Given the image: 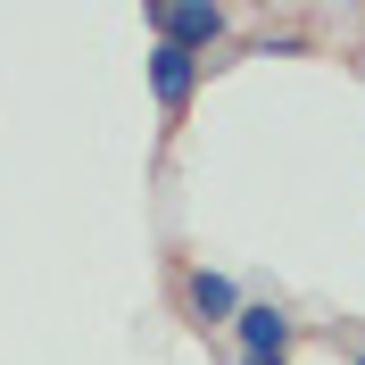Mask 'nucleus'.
I'll return each mask as SVG.
<instances>
[{
	"label": "nucleus",
	"mask_w": 365,
	"mask_h": 365,
	"mask_svg": "<svg viewBox=\"0 0 365 365\" xmlns=\"http://www.w3.org/2000/svg\"><path fill=\"white\" fill-rule=\"evenodd\" d=\"M241 365H282V357H241Z\"/></svg>",
	"instance_id": "39448f33"
},
{
	"label": "nucleus",
	"mask_w": 365,
	"mask_h": 365,
	"mask_svg": "<svg viewBox=\"0 0 365 365\" xmlns=\"http://www.w3.org/2000/svg\"><path fill=\"white\" fill-rule=\"evenodd\" d=\"M191 316H200V324H232V316H241V291H232V274H191Z\"/></svg>",
	"instance_id": "20e7f679"
},
{
	"label": "nucleus",
	"mask_w": 365,
	"mask_h": 365,
	"mask_svg": "<svg viewBox=\"0 0 365 365\" xmlns=\"http://www.w3.org/2000/svg\"><path fill=\"white\" fill-rule=\"evenodd\" d=\"M232 332H241V357H282V349H291V316L266 307V299H241Z\"/></svg>",
	"instance_id": "7ed1b4c3"
},
{
	"label": "nucleus",
	"mask_w": 365,
	"mask_h": 365,
	"mask_svg": "<svg viewBox=\"0 0 365 365\" xmlns=\"http://www.w3.org/2000/svg\"><path fill=\"white\" fill-rule=\"evenodd\" d=\"M150 34L182 58H200V50L225 42V9H207V0H150Z\"/></svg>",
	"instance_id": "f257e3e1"
},
{
	"label": "nucleus",
	"mask_w": 365,
	"mask_h": 365,
	"mask_svg": "<svg viewBox=\"0 0 365 365\" xmlns=\"http://www.w3.org/2000/svg\"><path fill=\"white\" fill-rule=\"evenodd\" d=\"M349 365H365V349H357V357H349Z\"/></svg>",
	"instance_id": "423d86ee"
},
{
	"label": "nucleus",
	"mask_w": 365,
	"mask_h": 365,
	"mask_svg": "<svg viewBox=\"0 0 365 365\" xmlns=\"http://www.w3.org/2000/svg\"><path fill=\"white\" fill-rule=\"evenodd\" d=\"M141 75H150V91H158L166 116H182V108H191V91H200V58H182V50H166V42L141 58Z\"/></svg>",
	"instance_id": "f03ea898"
}]
</instances>
